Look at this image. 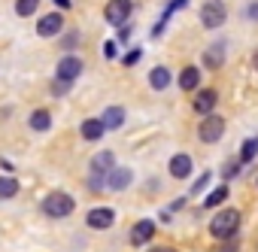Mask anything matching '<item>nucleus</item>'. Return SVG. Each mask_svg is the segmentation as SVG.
I'll return each instance as SVG.
<instances>
[{
    "instance_id": "nucleus-30",
    "label": "nucleus",
    "mask_w": 258,
    "mask_h": 252,
    "mask_svg": "<svg viewBox=\"0 0 258 252\" xmlns=\"http://www.w3.org/2000/svg\"><path fill=\"white\" fill-rule=\"evenodd\" d=\"M64 46L73 49V46H76V34H67V37H64Z\"/></svg>"
},
{
    "instance_id": "nucleus-24",
    "label": "nucleus",
    "mask_w": 258,
    "mask_h": 252,
    "mask_svg": "<svg viewBox=\"0 0 258 252\" xmlns=\"http://www.w3.org/2000/svg\"><path fill=\"white\" fill-rule=\"evenodd\" d=\"M67 88H70V82H61V79H55V82H52V94H58V97H61V94H67Z\"/></svg>"
},
{
    "instance_id": "nucleus-13",
    "label": "nucleus",
    "mask_w": 258,
    "mask_h": 252,
    "mask_svg": "<svg viewBox=\"0 0 258 252\" xmlns=\"http://www.w3.org/2000/svg\"><path fill=\"white\" fill-rule=\"evenodd\" d=\"M121 121H124V109H121V106H109V109H103V118H100L103 131H115V128H121Z\"/></svg>"
},
{
    "instance_id": "nucleus-17",
    "label": "nucleus",
    "mask_w": 258,
    "mask_h": 252,
    "mask_svg": "<svg viewBox=\"0 0 258 252\" xmlns=\"http://www.w3.org/2000/svg\"><path fill=\"white\" fill-rule=\"evenodd\" d=\"M149 85H152L155 91H164V88L170 85V70H167V67H155V70L149 73Z\"/></svg>"
},
{
    "instance_id": "nucleus-25",
    "label": "nucleus",
    "mask_w": 258,
    "mask_h": 252,
    "mask_svg": "<svg viewBox=\"0 0 258 252\" xmlns=\"http://www.w3.org/2000/svg\"><path fill=\"white\" fill-rule=\"evenodd\" d=\"M210 179H213V173H201V179L195 182V188H191V192H195V195H198V192H204V185H207Z\"/></svg>"
},
{
    "instance_id": "nucleus-15",
    "label": "nucleus",
    "mask_w": 258,
    "mask_h": 252,
    "mask_svg": "<svg viewBox=\"0 0 258 252\" xmlns=\"http://www.w3.org/2000/svg\"><path fill=\"white\" fill-rule=\"evenodd\" d=\"M28 124H31V131H49V128H52V115H49V109H34L31 118H28Z\"/></svg>"
},
{
    "instance_id": "nucleus-7",
    "label": "nucleus",
    "mask_w": 258,
    "mask_h": 252,
    "mask_svg": "<svg viewBox=\"0 0 258 252\" xmlns=\"http://www.w3.org/2000/svg\"><path fill=\"white\" fill-rule=\"evenodd\" d=\"M88 228H97V231H103V228H109L112 222H115V210L112 207H94L91 213H88Z\"/></svg>"
},
{
    "instance_id": "nucleus-3",
    "label": "nucleus",
    "mask_w": 258,
    "mask_h": 252,
    "mask_svg": "<svg viewBox=\"0 0 258 252\" xmlns=\"http://www.w3.org/2000/svg\"><path fill=\"white\" fill-rule=\"evenodd\" d=\"M103 16H106L109 25H118L121 28L127 19H131V0H109L106 10H103Z\"/></svg>"
},
{
    "instance_id": "nucleus-34",
    "label": "nucleus",
    "mask_w": 258,
    "mask_h": 252,
    "mask_svg": "<svg viewBox=\"0 0 258 252\" xmlns=\"http://www.w3.org/2000/svg\"><path fill=\"white\" fill-rule=\"evenodd\" d=\"M252 67H255V70H258V52H255V58H252Z\"/></svg>"
},
{
    "instance_id": "nucleus-22",
    "label": "nucleus",
    "mask_w": 258,
    "mask_h": 252,
    "mask_svg": "<svg viewBox=\"0 0 258 252\" xmlns=\"http://www.w3.org/2000/svg\"><path fill=\"white\" fill-rule=\"evenodd\" d=\"M40 7V0H16V13L19 16H34Z\"/></svg>"
},
{
    "instance_id": "nucleus-23",
    "label": "nucleus",
    "mask_w": 258,
    "mask_h": 252,
    "mask_svg": "<svg viewBox=\"0 0 258 252\" xmlns=\"http://www.w3.org/2000/svg\"><path fill=\"white\" fill-rule=\"evenodd\" d=\"M225 198H228V185H219V188H216V192H213V195H210V198L204 201V204H207V207L213 210V207H219V204H222Z\"/></svg>"
},
{
    "instance_id": "nucleus-27",
    "label": "nucleus",
    "mask_w": 258,
    "mask_h": 252,
    "mask_svg": "<svg viewBox=\"0 0 258 252\" xmlns=\"http://www.w3.org/2000/svg\"><path fill=\"white\" fill-rule=\"evenodd\" d=\"M137 61H140V49H134V52H127V55H124V64H127V67L137 64Z\"/></svg>"
},
{
    "instance_id": "nucleus-29",
    "label": "nucleus",
    "mask_w": 258,
    "mask_h": 252,
    "mask_svg": "<svg viewBox=\"0 0 258 252\" xmlns=\"http://www.w3.org/2000/svg\"><path fill=\"white\" fill-rule=\"evenodd\" d=\"M246 16H249V19H252V22H258V4H252V7H249V10H246Z\"/></svg>"
},
{
    "instance_id": "nucleus-26",
    "label": "nucleus",
    "mask_w": 258,
    "mask_h": 252,
    "mask_svg": "<svg viewBox=\"0 0 258 252\" xmlns=\"http://www.w3.org/2000/svg\"><path fill=\"white\" fill-rule=\"evenodd\" d=\"M216 252H237V243L234 240H225L222 246H216Z\"/></svg>"
},
{
    "instance_id": "nucleus-1",
    "label": "nucleus",
    "mask_w": 258,
    "mask_h": 252,
    "mask_svg": "<svg viewBox=\"0 0 258 252\" xmlns=\"http://www.w3.org/2000/svg\"><path fill=\"white\" fill-rule=\"evenodd\" d=\"M237 228H240V210H219L216 219L210 222V231L219 240H234Z\"/></svg>"
},
{
    "instance_id": "nucleus-11",
    "label": "nucleus",
    "mask_w": 258,
    "mask_h": 252,
    "mask_svg": "<svg viewBox=\"0 0 258 252\" xmlns=\"http://www.w3.org/2000/svg\"><path fill=\"white\" fill-rule=\"evenodd\" d=\"M216 100H219V91H216V88H204V91H198V94H195V112L210 115L213 106H216Z\"/></svg>"
},
{
    "instance_id": "nucleus-14",
    "label": "nucleus",
    "mask_w": 258,
    "mask_h": 252,
    "mask_svg": "<svg viewBox=\"0 0 258 252\" xmlns=\"http://www.w3.org/2000/svg\"><path fill=\"white\" fill-rule=\"evenodd\" d=\"M188 173H191V158H188V155H173V158H170V176L185 179Z\"/></svg>"
},
{
    "instance_id": "nucleus-20",
    "label": "nucleus",
    "mask_w": 258,
    "mask_h": 252,
    "mask_svg": "<svg viewBox=\"0 0 258 252\" xmlns=\"http://www.w3.org/2000/svg\"><path fill=\"white\" fill-rule=\"evenodd\" d=\"M222 61H225V46H222V43H216V46L204 55V64H207V67H219Z\"/></svg>"
},
{
    "instance_id": "nucleus-9",
    "label": "nucleus",
    "mask_w": 258,
    "mask_h": 252,
    "mask_svg": "<svg viewBox=\"0 0 258 252\" xmlns=\"http://www.w3.org/2000/svg\"><path fill=\"white\" fill-rule=\"evenodd\" d=\"M79 73H82V61H79V58L67 55V58L58 61V79H61V82H73Z\"/></svg>"
},
{
    "instance_id": "nucleus-19",
    "label": "nucleus",
    "mask_w": 258,
    "mask_h": 252,
    "mask_svg": "<svg viewBox=\"0 0 258 252\" xmlns=\"http://www.w3.org/2000/svg\"><path fill=\"white\" fill-rule=\"evenodd\" d=\"M16 195H19V182L13 176H0V201L16 198Z\"/></svg>"
},
{
    "instance_id": "nucleus-16",
    "label": "nucleus",
    "mask_w": 258,
    "mask_h": 252,
    "mask_svg": "<svg viewBox=\"0 0 258 252\" xmlns=\"http://www.w3.org/2000/svg\"><path fill=\"white\" fill-rule=\"evenodd\" d=\"M79 131H82V137H85L88 143H94V140L103 137V124H100V118H85Z\"/></svg>"
},
{
    "instance_id": "nucleus-28",
    "label": "nucleus",
    "mask_w": 258,
    "mask_h": 252,
    "mask_svg": "<svg viewBox=\"0 0 258 252\" xmlns=\"http://www.w3.org/2000/svg\"><path fill=\"white\" fill-rule=\"evenodd\" d=\"M103 55H106V58H115V43H112V40L103 46Z\"/></svg>"
},
{
    "instance_id": "nucleus-18",
    "label": "nucleus",
    "mask_w": 258,
    "mask_h": 252,
    "mask_svg": "<svg viewBox=\"0 0 258 252\" xmlns=\"http://www.w3.org/2000/svg\"><path fill=\"white\" fill-rule=\"evenodd\" d=\"M179 85H182L185 91H195V88L201 85V70H198V67H185L182 76H179Z\"/></svg>"
},
{
    "instance_id": "nucleus-6",
    "label": "nucleus",
    "mask_w": 258,
    "mask_h": 252,
    "mask_svg": "<svg viewBox=\"0 0 258 252\" xmlns=\"http://www.w3.org/2000/svg\"><path fill=\"white\" fill-rule=\"evenodd\" d=\"M131 179H134V173L127 170V167H112V170L103 176V188H109V192H121V188L131 185Z\"/></svg>"
},
{
    "instance_id": "nucleus-10",
    "label": "nucleus",
    "mask_w": 258,
    "mask_h": 252,
    "mask_svg": "<svg viewBox=\"0 0 258 252\" xmlns=\"http://www.w3.org/2000/svg\"><path fill=\"white\" fill-rule=\"evenodd\" d=\"M61 28H64V19L58 13H49V16H43L37 22V34L40 37H55V34H61Z\"/></svg>"
},
{
    "instance_id": "nucleus-2",
    "label": "nucleus",
    "mask_w": 258,
    "mask_h": 252,
    "mask_svg": "<svg viewBox=\"0 0 258 252\" xmlns=\"http://www.w3.org/2000/svg\"><path fill=\"white\" fill-rule=\"evenodd\" d=\"M73 207H76V201H73L70 195H64V192H52V195H46V201H43V213H46L49 219H64V216L73 213Z\"/></svg>"
},
{
    "instance_id": "nucleus-4",
    "label": "nucleus",
    "mask_w": 258,
    "mask_h": 252,
    "mask_svg": "<svg viewBox=\"0 0 258 252\" xmlns=\"http://www.w3.org/2000/svg\"><path fill=\"white\" fill-rule=\"evenodd\" d=\"M225 16H228V10H225V4H219V0H210V4H204V10H201L204 28H219V25H225Z\"/></svg>"
},
{
    "instance_id": "nucleus-5",
    "label": "nucleus",
    "mask_w": 258,
    "mask_h": 252,
    "mask_svg": "<svg viewBox=\"0 0 258 252\" xmlns=\"http://www.w3.org/2000/svg\"><path fill=\"white\" fill-rule=\"evenodd\" d=\"M222 134H225V118L210 112V115L201 121V140H204V143H216Z\"/></svg>"
},
{
    "instance_id": "nucleus-8",
    "label": "nucleus",
    "mask_w": 258,
    "mask_h": 252,
    "mask_svg": "<svg viewBox=\"0 0 258 252\" xmlns=\"http://www.w3.org/2000/svg\"><path fill=\"white\" fill-rule=\"evenodd\" d=\"M152 237H155V222H152V219H140V222L131 228V243H134V246H146Z\"/></svg>"
},
{
    "instance_id": "nucleus-33",
    "label": "nucleus",
    "mask_w": 258,
    "mask_h": 252,
    "mask_svg": "<svg viewBox=\"0 0 258 252\" xmlns=\"http://www.w3.org/2000/svg\"><path fill=\"white\" fill-rule=\"evenodd\" d=\"M55 4H58L61 10H67V7H70V0H55Z\"/></svg>"
},
{
    "instance_id": "nucleus-32",
    "label": "nucleus",
    "mask_w": 258,
    "mask_h": 252,
    "mask_svg": "<svg viewBox=\"0 0 258 252\" xmlns=\"http://www.w3.org/2000/svg\"><path fill=\"white\" fill-rule=\"evenodd\" d=\"M152 252H176V249H170V246H158V249H152Z\"/></svg>"
},
{
    "instance_id": "nucleus-12",
    "label": "nucleus",
    "mask_w": 258,
    "mask_h": 252,
    "mask_svg": "<svg viewBox=\"0 0 258 252\" xmlns=\"http://www.w3.org/2000/svg\"><path fill=\"white\" fill-rule=\"evenodd\" d=\"M112 167H115V155H112V152H97V155L91 158V176H100V179H103Z\"/></svg>"
},
{
    "instance_id": "nucleus-21",
    "label": "nucleus",
    "mask_w": 258,
    "mask_h": 252,
    "mask_svg": "<svg viewBox=\"0 0 258 252\" xmlns=\"http://www.w3.org/2000/svg\"><path fill=\"white\" fill-rule=\"evenodd\" d=\"M255 152H258V137H252V140H246V143L240 146V161H237V164H249V161L255 158Z\"/></svg>"
},
{
    "instance_id": "nucleus-31",
    "label": "nucleus",
    "mask_w": 258,
    "mask_h": 252,
    "mask_svg": "<svg viewBox=\"0 0 258 252\" xmlns=\"http://www.w3.org/2000/svg\"><path fill=\"white\" fill-rule=\"evenodd\" d=\"M234 173H237V161H231V164L225 167V176H234Z\"/></svg>"
}]
</instances>
